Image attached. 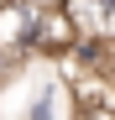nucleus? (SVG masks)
<instances>
[{"label":"nucleus","instance_id":"2","mask_svg":"<svg viewBox=\"0 0 115 120\" xmlns=\"http://www.w3.org/2000/svg\"><path fill=\"white\" fill-rule=\"evenodd\" d=\"M58 99H63V89H58V84H47V89L26 105V120H58Z\"/></svg>","mask_w":115,"mask_h":120},{"label":"nucleus","instance_id":"1","mask_svg":"<svg viewBox=\"0 0 115 120\" xmlns=\"http://www.w3.org/2000/svg\"><path fill=\"white\" fill-rule=\"evenodd\" d=\"M84 42V31L79 21L68 16V5H42L37 11V26H31V57H68V52H79Z\"/></svg>","mask_w":115,"mask_h":120}]
</instances>
